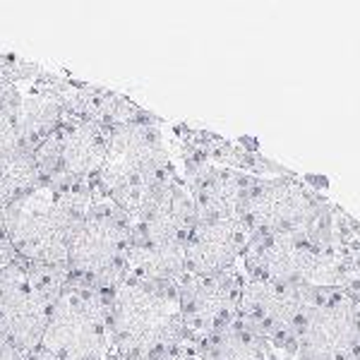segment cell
Segmentation results:
<instances>
[{"instance_id":"obj_10","label":"cell","mask_w":360,"mask_h":360,"mask_svg":"<svg viewBox=\"0 0 360 360\" xmlns=\"http://www.w3.org/2000/svg\"><path fill=\"white\" fill-rule=\"evenodd\" d=\"M293 360H360V303L339 288L317 291L295 334Z\"/></svg>"},{"instance_id":"obj_21","label":"cell","mask_w":360,"mask_h":360,"mask_svg":"<svg viewBox=\"0 0 360 360\" xmlns=\"http://www.w3.org/2000/svg\"><path fill=\"white\" fill-rule=\"evenodd\" d=\"M17 98H20L17 84H13L3 72H0V111H10V108H15Z\"/></svg>"},{"instance_id":"obj_24","label":"cell","mask_w":360,"mask_h":360,"mask_svg":"<svg viewBox=\"0 0 360 360\" xmlns=\"http://www.w3.org/2000/svg\"><path fill=\"white\" fill-rule=\"evenodd\" d=\"M0 360H25V353H20L17 348L0 341Z\"/></svg>"},{"instance_id":"obj_12","label":"cell","mask_w":360,"mask_h":360,"mask_svg":"<svg viewBox=\"0 0 360 360\" xmlns=\"http://www.w3.org/2000/svg\"><path fill=\"white\" fill-rule=\"evenodd\" d=\"M315 295L317 288L245 278L238 303V319L286 360H293L300 319Z\"/></svg>"},{"instance_id":"obj_15","label":"cell","mask_w":360,"mask_h":360,"mask_svg":"<svg viewBox=\"0 0 360 360\" xmlns=\"http://www.w3.org/2000/svg\"><path fill=\"white\" fill-rule=\"evenodd\" d=\"M250 236L240 219L197 221L185 243V274L209 276L240 266Z\"/></svg>"},{"instance_id":"obj_13","label":"cell","mask_w":360,"mask_h":360,"mask_svg":"<svg viewBox=\"0 0 360 360\" xmlns=\"http://www.w3.org/2000/svg\"><path fill=\"white\" fill-rule=\"evenodd\" d=\"M243 286H245V274L240 271V266L221 271V274H185L180 278L176 291L180 319H183L188 339L200 344L207 336L238 319Z\"/></svg>"},{"instance_id":"obj_20","label":"cell","mask_w":360,"mask_h":360,"mask_svg":"<svg viewBox=\"0 0 360 360\" xmlns=\"http://www.w3.org/2000/svg\"><path fill=\"white\" fill-rule=\"evenodd\" d=\"M152 360H202V353L195 341H183V344H178L164 353H159V356H154Z\"/></svg>"},{"instance_id":"obj_19","label":"cell","mask_w":360,"mask_h":360,"mask_svg":"<svg viewBox=\"0 0 360 360\" xmlns=\"http://www.w3.org/2000/svg\"><path fill=\"white\" fill-rule=\"evenodd\" d=\"M336 288L360 303V238L341 250V269Z\"/></svg>"},{"instance_id":"obj_5","label":"cell","mask_w":360,"mask_h":360,"mask_svg":"<svg viewBox=\"0 0 360 360\" xmlns=\"http://www.w3.org/2000/svg\"><path fill=\"white\" fill-rule=\"evenodd\" d=\"M108 319L111 353L127 360H152L168 348L190 341L180 319L176 286L127 276L108 293Z\"/></svg>"},{"instance_id":"obj_25","label":"cell","mask_w":360,"mask_h":360,"mask_svg":"<svg viewBox=\"0 0 360 360\" xmlns=\"http://www.w3.org/2000/svg\"><path fill=\"white\" fill-rule=\"evenodd\" d=\"M106 360H127V358L118 356V353H108V358H106Z\"/></svg>"},{"instance_id":"obj_16","label":"cell","mask_w":360,"mask_h":360,"mask_svg":"<svg viewBox=\"0 0 360 360\" xmlns=\"http://www.w3.org/2000/svg\"><path fill=\"white\" fill-rule=\"evenodd\" d=\"M68 115L70 120H84V123H94L113 130L118 125L149 120L156 113L139 106L135 98H130L127 94H120V91H113L108 86L94 82H84V79L70 75Z\"/></svg>"},{"instance_id":"obj_4","label":"cell","mask_w":360,"mask_h":360,"mask_svg":"<svg viewBox=\"0 0 360 360\" xmlns=\"http://www.w3.org/2000/svg\"><path fill=\"white\" fill-rule=\"evenodd\" d=\"M176 168L168 123L159 115L118 125L108 135L106 159L96 176V190L127 219L137 214L149 193Z\"/></svg>"},{"instance_id":"obj_7","label":"cell","mask_w":360,"mask_h":360,"mask_svg":"<svg viewBox=\"0 0 360 360\" xmlns=\"http://www.w3.org/2000/svg\"><path fill=\"white\" fill-rule=\"evenodd\" d=\"M130 243V219L98 195L75 231L65 264L70 281L98 293L115 291L127 278Z\"/></svg>"},{"instance_id":"obj_8","label":"cell","mask_w":360,"mask_h":360,"mask_svg":"<svg viewBox=\"0 0 360 360\" xmlns=\"http://www.w3.org/2000/svg\"><path fill=\"white\" fill-rule=\"evenodd\" d=\"M341 250L305 233H255L243 252L240 271L252 281L336 288Z\"/></svg>"},{"instance_id":"obj_6","label":"cell","mask_w":360,"mask_h":360,"mask_svg":"<svg viewBox=\"0 0 360 360\" xmlns=\"http://www.w3.org/2000/svg\"><path fill=\"white\" fill-rule=\"evenodd\" d=\"M70 286L65 266L15 257L0 271V341L29 353L41 344L51 307Z\"/></svg>"},{"instance_id":"obj_18","label":"cell","mask_w":360,"mask_h":360,"mask_svg":"<svg viewBox=\"0 0 360 360\" xmlns=\"http://www.w3.org/2000/svg\"><path fill=\"white\" fill-rule=\"evenodd\" d=\"M197 346H200L202 360H286L264 339L250 332L240 319H233Z\"/></svg>"},{"instance_id":"obj_9","label":"cell","mask_w":360,"mask_h":360,"mask_svg":"<svg viewBox=\"0 0 360 360\" xmlns=\"http://www.w3.org/2000/svg\"><path fill=\"white\" fill-rule=\"evenodd\" d=\"M39 346L63 360H106L111 353L108 293L70 281L51 307Z\"/></svg>"},{"instance_id":"obj_1","label":"cell","mask_w":360,"mask_h":360,"mask_svg":"<svg viewBox=\"0 0 360 360\" xmlns=\"http://www.w3.org/2000/svg\"><path fill=\"white\" fill-rule=\"evenodd\" d=\"M168 139L197 221L240 219L243 200L257 180L293 173L269 159L250 137H224L188 123H168Z\"/></svg>"},{"instance_id":"obj_2","label":"cell","mask_w":360,"mask_h":360,"mask_svg":"<svg viewBox=\"0 0 360 360\" xmlns=\"http://www.w3.org/2000/svg\"><path fill=\"white\" fill-rule=\"evenodd\" d=\"M195 224L193 197L178 168H173L130 219L132 243L127 276L178 286L185 276V243Z\"/></svg>"},{"instance_id":"obj_14","label":"cell","mask_w":360,"mask_h":360,"mask_svg":"<svg viewBox=\"0 0 360 360\" xmlns=\"http://www.w3.org/2000/svg\"><path fill=\"white\" fill-rule=\"evenodd\" d=\"M68 82L70 72H58L41 65L34 77L17 84L20 98L13 108L15 130L20 144L29 152H34L51 132L70 120Z\"/></svg>"},{"instance_id":"obj_3","label":"cell","mask_w":360,"mask_h":360,"mask_svg":"<svg viewBox=\"0 0 360 360\" xmlns=\"http://www.w3.org/2000/svg\"><path fill=\"white\" fill-rule=\"evenodd\" d=\"M96 197L98 190L94 185H41L3 209V226L15 255L25 262L65 266L75 231Z\"/></svg>"},{"instance_id":"obj_11","label":"cell","mask_w":360,"mask_h":360,"mask_svg":"<svg viewBox=\"0 0 360 360\" xmlns=\"http://www.w3.org/2000/svg\"><path fill=\"white\" fill-rule=\"evenodd\" d=\"M111 130L84 120H65L56 132L34 149L41 185L46 188H77L94 185L106 159Z\"/></svg>"},{"instance_id":"obj_23","label":"cell","mask_w":360,"mask_h":360,"mask_svg":"<svg viewBox=\"0 0 360 360\" xmlns=\"http://www.w3.org/2000/svg\"><path fill=\"white\" fill-rule=\"evenodd\" d=\"M25 360H63V358H58L56 353H51V351H46V348L37 346V348H32L29 353H25Z\"/></svg>"},{"instance_id":"obj_17","label":"cell","mask_w":360,"mask_h":360,"mask_svg":"<svg viewBox=\"0 0 360 360\" xmlns=\"http://www.w3.org/2000/svg\"><path fill=\"white\" fill-rule=\"evenodd\" d=\"M37 188H41V176L34 152L22 147L15 137H0V212Z\"/></svg>"},{"instance_id":"obj_22","label":"cell","mask_w":360,"mask_h":360,"mask_svg":"<svg viewBox=\"0 0 360 360\" xmlns=\"http://www.w3.org/2000/svg\"><path fill=\"white\" fill-rule=\"evenodd\" d=\"M17 257L13 245H10L8 240V233H5V226H3V212H0V271L5 269L13 259Z\"/></svg>"}]
</instances>
